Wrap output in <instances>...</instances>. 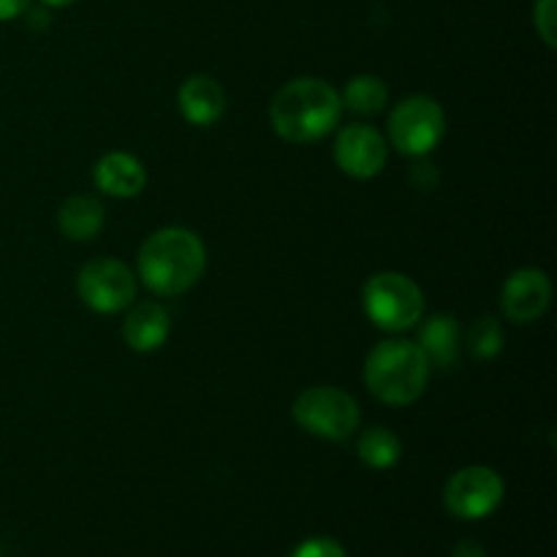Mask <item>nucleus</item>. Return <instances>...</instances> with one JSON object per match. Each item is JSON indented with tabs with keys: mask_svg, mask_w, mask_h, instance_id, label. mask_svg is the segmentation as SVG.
<instances>
[{
	"mask_svg": "<svg viewBox=\"0 0 557 557\" xmlns=\"http://www.w3.org/2000/svg\"><path fill=\"white\" fill-rule=\"evenodd\" d=\"M343 114L341 92L319 76L286 82L270 103V123L292 145H313L337 128Z\"/></svg>",
	"mask_w": 557,
	"mask_h": 557,
	"instance_id": "obj_1",
	"label": "nucleus"
},
{
	"mask_svg": "<svg viewBox=\"0 0 557 557\" xmlns=\"http://www.w3.org/2000/svg\"><path fill=\"white\" fill-rule=\"evenodd\" d=\"M207 250L199 234L183 226L158 228L145 239L136 259V277L158 297H180L199 283Z\"/></svg>",
	"mask_w": 557,
	"mask_h": 557,
	"instance_id": "obj_2",
	"label": "nucleus"
},
{
	"mask_svg": "<svg viewBox=\"0 0 557 557\" xmlns=\"http://www.w3.org/2000/svg\"><path fill=\"white\" fill-rule=\"evenodd\" d=\"M430 381V362L422 348L408 341H384L364 362V384L375 400L386 406H411L424 395Z\"/></svg>",
	"mask_w": 557,
	"mask_h": 557,
	"instance_id": "obj_3",
	"label": "nucleus"
},
{
	"mask_svg": "<svg viewBox=\"0 0 557 557\" xmlns=\"http://www.w3.org/2000/svg\"><path fill=\"white\" fill-rule=\"evenodd\" d=\"M368 319L384 332H406L424 315V294L403 272H379L362 288Z\"/></svg>",
	"mask_w": 557,
	"mask_h": 557,
	"instance_id": "obj_4",
	"label": "nucleus"
},
{
	"mask_svg": "<svg viewBox=\"0 0 557 557\" xmlns=\"http://www.w3.org/2000/svg\"><path fill=\"white\" fill-rule=\"evenodd\" d=\"M294 422L305 433L324 441H348L359 428L357 400L348 392L335 389V386H310L297 397L292 408Z\"/></svg>",
	"mask_w": 557,
	"mask_h": 557,
	"instance_id": "obj_5",
	"label": "nucleus"
},
{
	"mask_svg": "<svg viewBox=\"0 0 557 557\" xmlns=\"http://www.w3.org/2000/svg\"><path fill=\"white\" fill-rule=\"evenodd\" d=\"M446 136V114L435 98L411 96L403 98L389 114V139L397 152L422 158L433 152Z\"/></svg>",
	"mask_w": 557,
	"mask_h": 557,
	"instance_id": "obj_6",
	"label": "nucleus"
},
{
	"mask_svg": "<svg viewBox=\"0 0 557 557\" xmlns=\"http://www.w3.org/2000/svg\"><path fill=\"white\" fill-rule=\"evenodd\" d=\"M79 299L96 313H120L136 299V275L117 259L87 261L76 275Z\"/></svg>",
	"mask_w": 557,
	"mask_h": 557,
	"instance_id": "obj_7",
	"label": "nucleus"
},
{
	"mask_svg": "<svg viewBox=\"0 0 557 557\" xmlns=\"http://www.w3.org/2000/svg\"><path fill=\"white\" fill-rule=\"evenodd\" d=\"M504 479L487 466H468L457 471L444 487V506L460 520H484L504 504Z\"/></svg>",
	"mask_w": 557,
	"mask_h": 557,
	"instance_id": "obj_8",
	"label": "nucleus"
},
{
	"mask_svg": "<svg viewBox=\"0 0 557 557\" xmlns=\"http://www.w3.org/2000/svg\"><path fill=\"white\" fill-rule=\"evenodd\" d=\"M335 163L354 180H370L384 169L386 141L373 125L354 123L337 134Z\"/></svg>",
	"mask_w": 557,
	"mask_h": 557,
	"instance_id": "obj_9",
	"label": "nucleus"
},
{
	"mask_svg": "<svg viewBox=\"0 0 557 557\" xmlns=\"http://www.w3.org/2000/svg\"><path fill=\"white\" fill-rule=\"evenodd\" d=\"M549 302H553V283H549L547 272L536 270V267L511 272L500 292V308H504L506 319L515 324L539 321L547 313Z\"/></svg>",
	"mask_w": 557,
	"mask_h": 557,
	"instance_id": "obj_10",
	"label": "nucleus"
},
{
	"mask_svg": "<svg viewBox=\"0 0 557 557\" xmlns=\"http://www.w3.org/2000/svg\"><path fill=\"white\" fill-rule=\"evenodd\" d=\"M92 183L101 194L117 196V199H134L145 190L147 172L145 163L131 152H107L92 166Z\"/></svg>",
	"mask_w": 557,
	"mask_h": 557,
	"instance_id": "obj_11",
	"label": "nucleus"
},
{
	"mask_svg": "<svg viewBox=\"0 0 557 557\" xmlns=\"http://www.w3.org/2000/svg\"><path fill=\"white\" fill-rule=\"evenodd\" d=\"M177 107L190 125L207 128V125H215L223 117V112H226V92H223V87L212 76H188L180 85Z\"/></svg>",
	"mask_w": 557,
	"mask_h": 557,
	"instance_id": "obj_12",
	"label": "nucleus"
},
{
	"mask_svg": "<svg viewBox=\"0 0 557 557\" xmlns=\"http://www.w3.org/2000/svg\"><path fill=\"white\" fill-rule=\"evenodd\" d=\"M172 332V319L158 302H139L128 310L123 321V341L136 354H152L166 343Z\"/></svg>",
	"mask_w": 557,
	"mask_h": 557,
	"instance_id": "obj_13",
	"label": "nucleus"
},
{
	"mask_svg": "<svg viewBox=\"0 0 557 557\" xmlns=\"http://www.w3.org/2000/svg\"><path fill=\"white\" fill-rule=\"evenodd\" d=\"M417 346L435 368H455L460 359V326L455 315L435 313L419 326Z\"/></svg>",
	"mask_w": 557,
	"mask_h": 557,
	"instance_id": "obj_14",
	"label": "nucleus"
},
{
	"mask_svg": "<svg viewBox=\"0 0 557 557\" xmlns=\"http://www.w3.org/2000/svg\"><path fill=\"white\" fill-rule=\"evenodd\" d=\"M58 226L74 243H90L103 228V205L92 196H71L60 207Z\"/></svg>",
	"mask_w": 557,
	"mask_h": 557,
	"instance_id": "obj_15",
	"label": "nucleus"
},
{
	"mask_svg": "<svg viewBox=\"0 0 557 557\" xmlns=\"http://www.w3.org/2000/svg\"><path fill=\"white\" fill-rule=\"evenodd\" d=\"M357 455L359 460L375 471H389L400 462L403 444L392 430L386 428H370L364 430L362 438L357 441Z\"/></svg>",
	"mask_w": 557,
	"mask_h": 557,
	"instance_id": "obj_16",
	"label": "nucleus"
},
{
	"mask_svg": "<svg viewBox=\"0 0 557 557\" xmlns=\"http://www.w3.org/2000/svg\"><path fill=\"white\" fill-rule=\"evenodd\" d=\"M341 101L346 103L354 114H364V117H370V114L384 112L386 101H389V90H386L384 79H379V76L359 74L348 82Z\"/></svg>",
	"mask_w": 557,
	"mask_h": 557,
	"instance_id": "obj_17",
	"label": "nucleus"
},
{
	"mask_svg": "<svg viewBox=\"0 0 557 557\" xmlns=\"http://www.w3.org/2000/svg\"><path fill=\"white\" fill-rule=\"evenodd\" d=\"M468 348L476 359H495L504 348V330H500L498 319L493 315H482L476 324L468 330Z\"/></svg>",
	"mask_w": 557,
	"mask_h": 557,
	"instance_id": "obj_18",
	"label": "nucleus"
},
{
	"mask_svg": "<svg viewBox=\"0 0 557 557\" xmlns=\"http://www.w3.org/2000/svg\"><path fill=\"white\" fill-rule=\"evenodd\" d=\"M533 22H536L539 36L544 38L549 49L557 47L555 25H557V0H539L536 11H533Z\"/></svg>",
	"mask_w": 557,
	"mask_h": 557,
	"instance_id": "obj_19",
	"label": "nucleus"
},
{
	"mask_svg": "<svg viewBox=\"0 0 557 557\" xmlns=\"http://www.w3.org/2000/svg\"><path fill=\"white\" fill-rule=\"evenodd\" d=\"M288 557H346V549H343V544H337L335 539L315 536L302 542L299 547H294V553Z\"/></svg>",
	"mask_w": 557,
	"mask_h": 557,
	"instance_id": "obj_20",
	"label": "nucleus"
},
{
	"mask_svg": "<svg viewBox=\"0 0 557 557\" xmlns=\"http://www.w3.org/2000/svg\"><path fill=\"white\" fill-rule=\"evenodd\" d=\"M27 9H30V0H0V22L22 16Z\"/></svg>",
	"mask_w": 557,
	"mask_h": 557,
	"instance_id": "obj_21",
	"label": "nucleus"
},
{
	"mask_svg": "<svg viewBox=\"0 0 557 557\" xmlns=\"http://www.w3.org/2000/svg\"><path fill=\"white\" fill-rule=\"evenodd\" d=\"M451 557H487V553H484V547L479 542H471V539H466V542L457 544Z\"/></svg>",
	"mask_w": 557,
	"mask_h": 557,
	"instance_id": "obj_22",
	"label": "nucleus"
},
{
	"mask_svg": "<svg viewBox=\"0 0 557 557\" xmlns=\"http://www.w3.org/2000/svg\"><path fill=\"white\" fill-rule=\"evenodd\" d=\"M44 5H54V9H60V5H71L74 0H41Z\"/></svg>",
	"mask_w": 557,
	"mask_h": 557,
	"instance_id": "obj_23",
	"label": "nucleus"
}]
</instances>
